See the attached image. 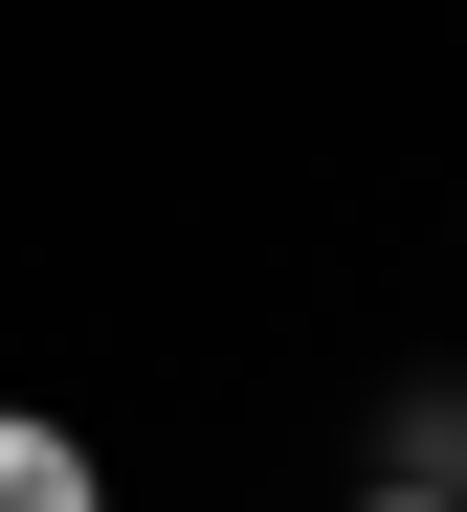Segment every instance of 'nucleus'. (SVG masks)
Wrapping results in <instances>:
<instances>
[{"instance_id":"nucleus-1","label":"nucleus","mask_w":467,"mask_h":512,"mask_svg":"<svg viewBox=\"0 0 467 512\" xmlns=\"http://www.w3.org/2000/svg\"><path fill=\"white\" fill-rule=\"evenodd\" d=\"M0 512H112V468H89V423L0 401Z\"/></svg>"},{"instance_id":"nucleus-2","label":"nucleus","mask_w":467,"mask_h":512,"mask_svg":"<svg viewBox=\"0 0 467 512\" xmlns=\"http://www.w3.org/2000/svg\"><path fill=\"white\" fill-rule=\"evenodd\" d=\"M379 490H467V379H401V423H379Z\"/></svg>"},{"instance_id":"nucleus-3","label":"nucleus","mask_w":467,"mask_h":512,"mask_svg":"<svg viewBox=\"0 0 467 512\" xmlns=\"http://www.w3.org/2000/svg\"><path fill=\"white\" fill-rule=\"evenodd\" d=\"M356 512H467V490H356Z\"/></svg>"}]
</instances>
